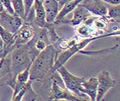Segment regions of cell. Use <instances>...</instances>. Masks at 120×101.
Returning <instances> with one entry per match:
<instances>
[{"instance_id": "6da1fadb", "label": "cell", "mask_w": 120, "mask_h": 101, "mask_svg": "<svg viewBox=\"0 0 120 101\" xmlns=\"http://www.w3.org/2000/svg\"><path fill=\"white\" fill-rule=\"evenodd\" d=\"M59 51L52 44L48 45L41 51L33 61L30 67V80L42 81L49 74L52 73L56 56Z\"/></svg>"}, {"instance_id": "7a4b0ae2", "label": "cell", "mask_w": 120, "mask_h": 101, "mask_svg": "<svg viewBox=\"0 0 120 101\" xmlns=\"http://www.w3.org/2000/svg\"><path fill=\"white\" fill-rule=\"evenodd\" d=\"M39 53L34 46V38L24 45L14 48L10 53V68L12 73L17 76L19 72L31 66Z\"/></svg>"}, {"instance_id": "3957f363", "label": "cell", "mask_w": 120, "mask_h": 101, "mask_svg": "<svg viewBox=\"0 0 120 101\" xmlns=\"http://www.w3.org/2000/svg\"><path fill=\"white\" fill-rule=\"evenodd\" d=\"M57 72L61 76L65 87L75 95L84 98V95H85L82 93V83L84 81L85 78L72 74L64 66L60 67L57 70Z\"/></svg>"}, {"instance_id": "277c9868", "label": "cell", "mask_w": 120, "mask_h": 101, "mask_svg": "<svg viewBox=\"0 0 120 101\" xmlns=\"http://www.w3.org/2000/svg\"><path fill=\"white\" fill-rule=\"evenodd\" d=\"M97 78L98 80V90L96 101H101L105 95L116 85V81L112 77L109 72L105 70H101Z\"/></svg>"}, {"instance_id": "5b68a950", "label": "cell", "mask_w": 120, "mask_h": 101, "mask_svg": "<svg viewBox=\"0 0 120 101\" xmlns=\"http://www.w3.org/2000/svg\"><path fill=\"white\" fill-rule=\"evenodd\" d=\"M24 22V19L15 14H11L6 9L0 14V24L12 34L19 29Z\"/></svg>"}, {"instance_id": "8992f818", "label": "cell", "mask_w": 120, "mask_h": 101, "mask_svg": "<svg viewBox=\"0 0 120 101\" xmlns=\"http://www.w3.org/2000/svg\"><path fill=\"white\" fill-rule=\"evenodd\" d=\"M34 26L24 22V24L19 28V29L13 34L14 49L30 41L34 38Z\"/></svg>"}, {"instance_id": "52a82bcc", "label": "cell", "mask_w": 120, "mask_h": 101, "mask_svg": "<svg viewBox=\"0 0 120 101\" xmlns=\"http://www.w3.org/2000/svg\"><path fill=\"white\" fill-rule=\"evenodd\" d=\"M80 4L97 17H105L108 14L109 7L101 0H84Z\"/></svg>"}, {"instance_id": "ba28073f", "label": "cell", "mask_w": 120, "mask_h": 101, "mask_svg": "<svg viewBox=\"0 0 120 101\" xmlns=\"http://www.w3.org/2000/svg\"><path fill=\"white\" fill-rule=\"evenodd\" d=\"M92 16V14L89 12L85 7L79 4L74 10L73 17L68 20L65 19V18L62 20L59 24H67L71 26H77L82 24L87 18Z\"/></svg>"}, {"instance_id": "9c48e42d", "label": "cell", "mask_w": 120, "mask_h": 101, "mask_svg": "<svg viewBox=\"0 0 120 101\" xmlns=\"http://www.w3.org/2000/svg\"><path fill=\"white\" fill-rule=\"evenodd\" d=\"M32 9L34 12V18L32 21L29 24L34 26L47 28L49 24L46 21V14L42 2L39 0H35Z\"/></svg>"}, {"instance_id": "30bf717a", "label": "cell", "mask_w": 120, "mask_h": 101, "mask_svg": "<svg viewBox=\"0 0 120 101\" xmlns=\"http://www.w3.org/2000/svg\"><path fill=\"white\" fill-rule=\"evenodd\" d=\"M42 4L46 14L47 22L49 24H54L60 10L59 2L56 0H44Z\"/></svg>"}, {"instance_id": "8fae6325", "label": "cell", "mask_w": 120, "mask_h": 101, "mask_svg": "<svg viewBox=\"0 0 120 101\" xmlns=\"http://www.w3.org/2000/svg\"><path fill=\"white\" fill-rule=\"evenodd\" d=\"M98 90L97 78H90L88 80H84L82 83V93L87 95L90 100L96 101Z\"/></svg>"}, {"instance_id": "7c38bea8", "label": "cell", "mask_w": 120, "mask_h": 101, "mask_svg": "<svg viewBox=\"0 0 120 101\" xmlns=\"http://www.w3.org/2000/svg\"><path fill=\"white\" fill-rule=\"evenodd\" d=\"M84 0H72L71 2L66 3L62 7V9L59 10V12L56 17V19L54 23V25L59 24V23L62 21V20H63L65 18V17L67 15V14H69V13L73 11L74 10V9L76 8L79 4H80Z\"/></svg>"}, {"instance_id": "4fadbf2b", "label": "cell", "mask_w": 120, "mask_h": 101, "mask_svg": "<svg viewBox=\"0 0 120 101\" xmlns=\"http://www.w3.org/2000/svg\"><path fill=\"white\" fill-rule=\"evenodd\" d=\"M0 36H1L4 44V49L9 50L10 53L14 49V38L13 34L7 31L5 28L0 24Z\"/></svg>"}, {"instance_id": "5bb4252c", "label": "cell", "mask_w": 120, "mask_h": 101, "mask_svg": "<svg viewBox=\"0 0 120 101\" xmlns=\"http://www.w3.org/2000/svg\"><path fill=\"white\" fill-rule=\"evenodd\" d=\"M14 14L22 19H25V9L23 0H10Z\"/></svg>"}, {"instance_id": "9a60e30c", "label": "cell", "mask_w": 120, "mask_h": 101, "mask_svg": "<svg viewBox=\"0 0 120 101\" xmlns=\"http://www.w3.org/2000/svg\"><path fill=\"white\" fill-rule=\"evenodd\" d=\"M119 49V45H116L112 47L108 48V49H101V50H98V51H84L82 50L79 51V53L81 54H84L86 56H99V55H103V54H107L109 53H114L115 52L117 49Z\"/></svg>"}, {"instance_id": "2e32d148", "label": "cell", "mask_w": 120, "mask_h": 101, "mask_svg": "<svg viewBox=\"0 0 120 101\" xmlns=\"http://www.w3.org/2000/svg\"><path fill=\"white\" fill-rule=\"evenodd\" d=\"M30 67H31V66H29L26 69L19 72L17 75V78H16L17 82L21 83H26L30 80Z\"/></svg>"}, {"instance_id": "e0dca14e", "label": "cell", "mask_w": 120, "mask_h": 101, "mask_svg": "<svg viewBox=\"0 0 120 101\" xmlns=\"http://www.w3.org/2000/svg\"><path fill=\"white\" fill-rule=\"evenodd\" d=\"M33 38L34 40V46L36 49L39 52L44 50L48 45H49L47 41H45L44 40H42L40 38H37L35 36H34Z\"/></svg>"}, {"instance_id": "ac0fdd59", "label": "cell", "mask_w": 120, "mask_h": 101, "mask_svg": "<svg viewBox=\"0 0 120 101\" xmlns=\"http://www.w3.org/2000/svg\"><path fill=\"white\" fill-rule=\"evenodd\" d=\"M24 4V9H25V19L28 16L30 11H31L35 0H23ZM25 20V19H24Z\"/></svg>"}, {"instance_id": "d6986e66", "label": "cell", "mask_w": 120, "mask_h": 101, "mask_svg": "<svg viewBox=\"0 0 120 101\" xmlns=\"http://www.w3.org/2000/svg\"><path fill=\"white\" fill-rule=\"evenodd\" d=\"M2 2L4 4L5 9L11 14H14V11L12 8V5H11L10 0H2Z\"/></svg>"}, {"instance_id": "ffe728a7", "label": "cell", "mask_w": 120, "mask_h": 101, "mask_svg": "<svg viewBox=\"0 0 120 101\" xmlns=\"http://www.w3.org/2000/svg\"><path fill=\"white\" fill-rule=\"evenodd\" d=\"M103 2L110 4L112 6H116L120 4V0H101Z\"/></svg>"}, {"instance_id": "44dd1931", "label": "cell", "mask_w": 120, "mask_h": 101, "mask_svg": "<svg viewBox=\"0 0 120 101\" xmlns=\"http://www.w3.org/2000/svg\"><path fill=\"white\" fill-rule=\"evenodd\" d=\"M4 49V41L0 36V51H2Z\"/></svg>"}, {"instance_id": "7402d4cb", "label": "cell", "mask_w": 120, "mask_h": 101, "mask_svg": "<svg viewBox=\"0 0 120 101\" xmlns=\"http://www.w3.org/2000/svg\"><path fill=\"white\" fill-rule=\"evenodd\" d=\"M4 10H5V8L4 7V4L2 2V0H0V14H1Z\"/></svg>"}, {"instance_id": "603a6c76", "label": "cell", "mask_w": 120, "mask_h": 101, "mask_svg": "<svg viewBox=\"0 0 120 101\" xmlns=\"http://www.w3.org/2000/svg\"><path fill=\"white\" fill-rule=\"evenodd\" d=\"M2 59L0 61V68H1V66H2Z\"/></svg>"}, {"instance_id": "cb8c5ba5", "label": "cell", "mask_w": 120, "mask_h": 101, "mask_svg": "<svg viewBox=\"0 0 120 101\" xmlns=\"http://www.w3.org/2000/svg\"><path fill=\"white\" fill-rule=\"evenodd\" d=\"M39 1H41V2H44V0H39Z\"/></svg>"}]
</instances>
